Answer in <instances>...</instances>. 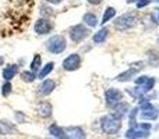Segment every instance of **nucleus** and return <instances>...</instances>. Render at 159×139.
I'll use <instances>...</instances> for the list:
<instances>
[{
	"instance_id": "nucleus-21",
	"label": "nucleus",
	"mask_w": 159,
	"mask_h": 139,
	"mask_svg": "<svg viewBox=\"0 0 159 139\" xmlns=\"http://www.w3.org/2000/svg\"><path fill=\"white\" fill-rule=\"evenodd\" d=\"M53 67H55V63H48L46 66L38 72V78H45L46 75H49V74L53 71Z\"/></svg>"
},
{
	"instance_id": "nucleus-32",
	"label": "nucleus",
	"mask_w": 159,
	"mask_h": 139,
	"mask_svg": "<svg viewBox=\"0 0 159 139\" xmlns=\"http://www.w3.org/2000/svg\"><path fill=\"white\" fill-rule=\"evenodd\" d=\"M3 63V57H0V64H2Z\"/></svg>"
},
{
	"instance_id": "nucleus-23",
	"label": "nucleus",
	"mask_w": 159,
	"mask_h": 139,
	"mask_svg": "<svg viewBox=\"0 0 159 139\" xmlns=\"http://www.w3.org/2000/svg\"><path fill=\"white\" fill-rule=\"evenodd\" d=\"M115 14H116L115 8H113V7H107L106 10H105L103 17H102V24H106L110 18H113V17H115Z\"/></svg>"
},
{
	"instance_id": "nucleus-8",
	"label": "nucleus",
	"mask_w": 159,
	"mask_h": 139,
	"mask_svg": "<svg viewBox=\"0 0 159 139\" xmlns=\"http://www.w3.org/2000/svg\"><path fill=\"white\" fill-rule=\"evenodd\" d=\"M52 28H53V25H52V22H50L49 20L39 18L38 21L35 22L34 29H35V32L39 33V35H46V33H49L50 31H52Z\"/></svg>"
},
{
	"instance_id": "nucleus-27",
	"label": "nucleus",
	"mask_w": 159,
	"mask_h": 139,
	"mask_svg": "<svg viewBox=\"0 0 159 139\" xmlns=\"http://www.w3.org/2000/svg\"><path fill=\"white\" fill-rule=\"evenodd\" d=\"M154 20L157 21V24H159V7L154 10Z\"/></svg>"
},
{
	"instance_id": "nucleus-15",
	"label": "nucleus",
	"mask_w": 159,
	"mask_h": 139,
	"mask_svg": "<svg viewBox=\"0 0 159 139\" xmlns=\"http://www.w3.org/2000/svg\"><path fill=\"white\" fill-rule=\"evenodd\" d=\"M17 72H18V66L17 64H10L3 70V78H4L6 82H10Z\"/></svg>"
},
{
	"instance_id": "nucleus-33",
	"label": "nucleus",
	"mask_w": 159,
	"mask_h": 139,
	"mask_svg": "<svg viewBox=\"0 0 159 139\" xmlns=\"http://www.w3.org/2000/svg\"><path fill=\"white\" fill-rule=\"evenodd\" d=\"M158 43H159V38H158Z\"/></svg>"
},
{
	"instance_id": "nucleus-22",
	"label": "nucleus",
	"mask_w": 159,
	"mask_h": 139,
	"mask_svg": "<svg viewBox=\"0 0 159 139\" xmlns=\"http://www.w3.org/2000/svg\"><path fill=\"white\" fill-rule=\"evenodd\" d=\"M41 63H42L41 56H39V54H35V56H34L32 63H31V71H32V72H39V68H41Z\"/></svg>"
},
{
	"instance_id": "nucleus-14",
	"label": "nucleus",
	"mask_w": 159,
	"mask_h": 139,
	"mask_svg": "<svg viewBox=\"0 0 159 139\" xmlns=\"http://www.w3.org/2000/svg\"><path fill=\"white\" fill-rule=\"evenodd\" d=\"M36 113H38V115L39 117H42V118L50 117V115H52V104L48 103V102H43V103H41L38 106Z\"/></svg>"
},
{
	"instance_id": "nucleus-30",
	"label": "nucleus",
	"mask_w": 159,
	"mask_h": 139,
	"mask_svg": "<svg viewBox=\"0 0 159 139\" xmlns=\"http://www.w3.org/2000/svg\"><path fill=\"white\" fill-rule=\"evenodd\" d=\"M127 3H137V2H140V0H126Z\"/></svg>"
},
{
	"instance_id": "nucleus-5",
	"label": "nucleus",
	"mask_w": 159,
	"mask_h": 139,
	"mask_svg": "<svg viewBox=\"0 0 159 139\" xmlns=\"http://www.w3.org/2000/svg\"><path fill=\"white\" fill-rule=\"evenodd\" d=\"M140 110H141V118L143 120H157L159 115L158 110L152 106L151 102L144 100V99L140 104Z\"/></svg>"
},
{
	"instance_id": "nucleus-19",
	"label": "nucleus",
	"mask_w": 159,
	"mask_h": 139,
	"mask_svg": "<svg viewBox=\"0 0 159 139\" xmlns=\"http://www.w3.org/2000/svg\"><path fill=\"white\" fill-rule=\"evenodd\" d=\"M82 20H84V22L88 27H96V25H98V18H96V15L92 13H87L82 17Z\"/></svg>"
},
{
	"instance_id": "nucleus-17",
	"label": "nucleus",
	"mask_w": 159,
	"mask_h": 139,
	"mask_svg": "<svg viewBox=\"0 0 159 139\" xmlns=\"http://www.w3.org/2000/svg\"><path fill=\"white\" fill-rule=\"evenodd\" d=\"M49 134L50 137H55L57 139H64V128H60L59 125H52L49 128Z\"/></svg>"
},
{
	"instance_id": "nucleus-24",
	"label": "nucleus",
	"mask_w": 159,
	"mask_h": 139,
	"mask_svg": "<svg viewBox=\"0 0 159 139\" xmlns=\"http://www.w3.org/2000/svg\"><path fill=\"white\" fill-rule=\"evenodd\" d=\"M21 78L24 82H32L34 79H35V74H34L32 71H22Z\"/></svg>"
},
{
	"instance_id": "nucleus-20",
	"label": "nucleus",
	"mask_w": 159,
	"mask_h": 139,
	"mask_svg": "<svg viewBox=\"0 0 159 139\" xmlns=\"http://www.w3.org/2000/svg\"><path fill=\"white\" fill-rule=\"evenodd\" d=\"M107 36V28H102V29H99L98 32L93 35V42L95 43H102V42L106 39Z\"/></svg>"
},
{
	"instance_id": "nucleus-1",
	"label": "nucleus",
	"mask_w": 159,
	"mask_h": 139,
	"mask_svg": "<svg viewBox=\"0 0 159 139\" xmlns=\"http://www.w3.org/2000/svg\"><path fill=\"white\" fill-rule=\"evenodd\" d=\"M101 127H102V131L106 132L109 135H115L120 131L121 128V120L116 118L113 114H107L103 115L101 118Z\"/></svg>"
},
{
	"instance_id": "nucleus-12",
	"label": "nucleus",
	"mask_w": 159,
	"mask_h": 139,
	"mask_svg": "<svg viewBox=\"0 0 159 139\" xmlns=\"http://www.w3.org/2000/svg\"><path fill=\"white\" fill-rule=\"evenodd\" d=\"M55 86H56L55 81H52V79H46V81H43L41 85H39L38 92H39V95H42V96H48L53 92Z\"/></svg>"
},
{
	"instance_id": "nucleus-2",
	"label": "nucleus",
	"mask_w": 159,
	"mask_h": 139,
	"mask_svg": "<svg viewBox=\"0 0 159 139\" xmlns=\"http://www.w3.org/2000/svg\"><path fill=\"white\" fill-rule=\"evenodd\" d=\"M137 24V15L134 13H127L120 15L117 20L115 21V27L119 31H127L130 28H133Z\"/></svg>"
},
{
	"instance_id": "nucleus-7",
	"label": "nucleus",
	"mask_w": 159,
	"mask_h": 139,
	"mask_svg": "<svg viewBox=\"0 0 159 139\" xmlns=\"http://www.w3.org/2000/svg\"><path fill=\"white\" fill-rule=\"evenodd\" d=\"M88 33H89V29L85 28L82 24H78L70 29V38H71L73 42H81L82 39L87 38Z\"/></svg>"
},
{
	"instance_id": "nucleus-6",
	"label": "nucleus",
	"mask_w": 159,
	"mask_h": 139,
	"mask_svg": "<svg viewBox=\"0 0 159 139\" xmlns=\"http://www.w3.org/2000/svg\"><path fill=\"white\" fill-rule=\"evenodd\" d=\"M105 99H106V106L107 107H116L121 100H123V93L116 88H110L105 92Z\"/></svg>"
},
{
	"instance_id": "nucleus-10",
	"label": "nucleus",
	"mask_w": 159,
	"mask_h": 139,
	"mask_svg": "<svg viewBox=\"0 0 159 139\" xmlns=\"http://www.w3.org/2000/svg\"><path fill=\"white\" fill-rule=\"evenodd\" d=\"M64 139H85V132L81 127L64 128Z\"/></svg>"
},
{
	"instance_id": "nucleus-18",
	"label": "nucleus",
	"mask_w": 159,
	"mask_h": 139,
	"mask_svg": "<svg viewBox=\"0 0 159 139\" xmlns=\"http://www.w3.org/2000/svg\"><path fill=\"white\" fill-rule=\"evenodd\" d=\"M14 132V125L8 121H0V135H7Z\"/></svg>"
},
{
	"instance_id": "nucleus-3",
	"label": "nucleus",
	"mask_w": 159,
	"mask_h": 139,
	"mask_svg": "<svg viewBox=\"0 0 159 139\" xmlns=\"http://www.w3.org/2000/svg\"><path fill=\"white\" fill-rule=\"evenodd\" d=\"M149 129H151V124H137V125H133L126 132V138L127 139L147 138L149 135Z\"/></svg>"
},
{
	"instance_id": "nucleus-4",
	"label": "nucleus",
	"mask_w": 159,
	"mask_h": 139,
	"mask_svg": "<svg viewBox=\"0 0 159 139\" xmlns=\"http://www.w3.org/2000/svg\"><path fill=\"white\" fill-rule=\"evenodd\" d=\"M66 39L64 36H60V35H55L46 42V49L49 50L50 53H55V54H59V53L64 52L66 50Z\"/></svg>"
},
{
	"instance_id": "nucleus-31",
	"label": "nucleus",
	"mask_w": 159,
	"mask_h": 139,
	"mask_svg": "<svg viewBox=\"0 0 159 139\" xmlns=\"http://www.w3.org/2000/svg\"><path fill=\"white\" fill-rule=\"evenodd\" d=\"M149 2H157V3H159V0H149Z\"/></svg>"
},
{
	"instance_id": "nucleus-9",
	"label": "nucleus",
	"mask_w": 159,
	"mask_h": 139,
	"mask_svg": "<svg viewBox=\"0 0 159 139\" xmlns=\"http://www.w3.org/2000/svg\"><path fill=\"white\" fill-rule=\"evenodd\" d=\"M81 64V57L80 54H70L66 60L63 61V68L66 71H75L80 68Z\"/></svg>"
},
{
	"instance_id": "nucleus-29",
	"label": "nucleus",
	"mask_w": 159,
	"mask_h": 139,
	"mask_svg": "<svg viewBox=\"0 0 159 139\" xmlns=\"http://www.w3.org/2000/svg\"><path fill=\"white\" fill-rule=\"evenodd\" d=\"M88 2H89L91 4H99V3H101L102 0H88Z\"/></svg>"
},
{
	"instance_id": "nucleus-16",
	"label": "nucleus",
	"mask_w": 159,
	"mask_h": 139,
	"mask_svg": "<svg viewBox=\"0 0 159 139\" xmlns=\"http://www.w3.org/2000/svg\"><path fill=\"white\" fill-rule=\"evenodd\" d=\"M113 109H115L113 115H115L116 118H119V120H121V117H123V115L129 111V104L124 103V102H120V103H119L116 107H113Z\"/></svg>"
},
{
	"instance_id": "nucleus-26",
	"label": "nucleus",
	"mask_w": 159,
	"mask_h": 139,
	"mask_svg": "<svg viewBox=\"0 0 159 139\" xmlns=\"http://www.w3.org/2000/svg\"><path fill=\"white\" fill-rule=\"evenodd\" d=\"M149 4V0H140V2H137V7L138 8H143L145 7V6Z\"/></svg>"
},
{
	"instance_id": "nucleus-11",
	"label": "nucleus",
	"mask_w": 159,
	"mask_h": 139,
	"mask_svg": "<svg viewBox=\"0 0 159 139\" xmlns=\"http://www.w3.org/2000/svg\"><path fill=\"white\" fill-rule=\"evenodd\" d=\"M135 84H137V86L140 88V89L143 90L144 93H145V92H148V90H151L152 88H154V85H155V79L144 75V76H140V78L135 79Z\"/></svg>"
},
{
	"instance_id": "nucleus-25",
	"label": "nucleus",
	"mask_w": 159,
	"mask_h": 139,
	"mask_svg": "<svg viewBox=\"0 0 159 139\" xmlns=\"http://www.w3.org/2000/svg\"><path fill=\"white\" fill-rule=\"evenodd\" d=\"M10 92H11V84L10 82H4L2 86V95L6 98V96L10 95Z\"/></svg>"
},
{
	"instance_id": "nucleus-13",
	"label": "nucleus",
	"mask_w": 159,
	"mask_h": 139,
	"mask_svg": "<svg viewBox=\"0 0 159 139\" xmlns=\"http://www.w3.org/2000/svg\"><path fill=\"white\" fill-rule=\"evenodd\" d=\"M141 68H143L141 66L140 67H130L127 71H124V72H121L120 75H117V78H116V79H117V81H120V82H126V81H129V79H131Z\"/></svg>"
},
{
	"instance_id": "nucleus-28",
	"label": "nucleus",
	"mask_w": 159,
	"mask_h": 139,
	"mask_svg": "<svg viewBox=\"0 0 159 139\" xmlns=\"http://www.w3.org/2000/svg\"><path fill=\"white\" fill-rule=\"evenodd\" d=\"M49 3H52V4H59V3H61L63 0H48Z\"/></svg>"
}]
</instances>
